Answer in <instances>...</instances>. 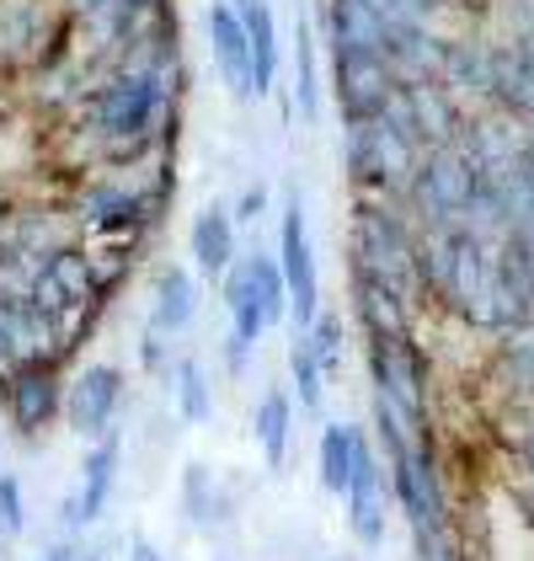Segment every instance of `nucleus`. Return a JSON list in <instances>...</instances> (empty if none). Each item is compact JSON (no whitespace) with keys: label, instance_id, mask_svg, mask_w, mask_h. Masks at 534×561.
Listing matches in <instances>:
<instances>
[{"label":"nucleus","instance_id":"nucleus-11","mask_svg":"<svg viewBox=\"0 0 534 561\" xmlns=\"http://www.w3.org/2000/svg\"><path fill=\"white\" fill-rule=\"evenodd\" d=\"M348 310L363 327V337H417V310L406 295L374 284V278H353L348 273Z\"/></svg>","mask_w":534,"mask_h":561},{"label":"nucleus","instance_id":"nucleus-27","mask_svg":"<svg viewBox=\"0 0 534 561\" xmlns=\"http://www.w3.org/2000/svg\"><path fill=\"white\" fill-rule=\"evenodd\" d=\"M263 209H267V187H263V182H252V187L235 198L230 219H235V225H252V219H263Z\"/></svg>","mask_w":534,"mask_h":561},{"label":"nucleus","instance_id":"nucleus-24","mask_svg":"<svg viewBox=\"0 0 534 561\" xmlns=\"http://www.w3.org/2000/svg\"><path fill=\"white\" fill-rule=\"evenodd\" d=\"M182 497H187V514L198 518V524H214V518H224V508L214 503V481H209V471H204V466H187V471H182Z\"/></svg>","mask_w":534,"mask_h":561},{"label":"nucleus","instance_id":"nucleus-23","mask_svg":"<svg viewBox=\"0 0 534 561\" xmlns=\"http://www.w3.org/2000/svg\"><path fill=\"white\" fill-rule=\"evenodd\" d=\"M305 337H311L315 358H321V369H326V380L343 375V343H348V321H343V310H326V305H321V316L305 327Z\"/></svg>","mask_w":534,"mask_h":561},{"label":"nucleus","instance_id":"nucleus-5","mask_svg":"<svg viewBox=\"0 0 534 561\" xmlns=\"http://www.w3.org/2000/svg\"><path fill=\"white\" fill-rule=\"evenodd\" d=\"M124 390H129V375L113 358L76 364L70 380H65V423L81 438H102L124 412Z\"/></svg>","mask_w":534,"mask_h":561},{"label":"nucleus","instance_id":"nucleus-21","mask_svg":"<svg viewBox=\"0 0 534 561\" xmlns=\"http://www.w3.org/2000/svg\"><path fill=\"white\" fill-rule=\"evenodd\" d=\"M294 107L300 118H321V76H315V27L294 16Z\"/></svg>","mask_w":534,"mask_h":561},{"label":"nucleus","instance_id":"nucleus-33","mask_svg":"<svg viewBox=\"0 0 534 561\" xmlns=\"http://www.w3.org/2000/svg\"><path fill=\"white\" fill-rule=\"evenodd\" d=\"M411 5H422V11H439V5H449V0H411Z\"/></svg>","mask_w":534,"mask_h":561},{"label":"nucleus","instance_id":"nucleus-16","mask_svg":"<svg viewBox=\"0 0 534 561\" xmlns=\"http://www.w3.org/2000/svg\"><path fill=\"white\" fill-rule=\"evenodd\" d=\"M246 22V48H252V102H263L278 81V22L267 0H230Z\"/></svg>","mask_w":534,"mask_h":561},{"label":"nucleus","instance_id":"nucleus-18","mask_svg":"<svg viewBox=\"0 0 534 561\" xmlns=\"http://www.w3.org/2000/svg\"><path fill=\"white\" fill-rule=\"evenodd\" d=\"M353 449H358L353 423H326V428H321L315 471H321V486H326L332 497H348V481H353Z\"/></svg>","mask_w":534,"mask_h":561},{"label":"nucleus","instance_id":"nucleus-7","mask_svg":"<svg viewBox=\"0 0 534 561\" xmlns=\"http://www.w3.org/2000/svg\"><path fill=\"white\" fill-rule=\"evenodd\" d=\"M391 497L400 503V514L411 518L417 535H439V529H449L444 476H439V460H433L428 444L391 455Z\"/></svg>","mask_w":534,"mask_h":561},{"label":"nucleus","instance_id":"nucleus-32","mask_svg":"<svg viewBox=\"0 0 534 561\" xmlns=\"http://www.w3.org/2000/svg\"><path fill=\"white\" fill-rule=\"evenodd\" d=\"M524 466H530V481H534V417H530V428H524Z\"/></svg>","mask_w":534,"mask_h":561},{"label":"nucleus","instance_id":"nucleus-15","mask_svg":"<svg viewBox=\"0 0 534 561\" xmlns=\"http://www.w3.org/2000/svg\"><path fill=\"white\" fill-rule=\"evenodd\" d=\"M193 316H198V273H193V267H177V262L161 267L155 284H150V327L182 337V332L193 327Z\"/></svg>","mask_w":534,"mask_h":561},{"label":"nucleus","instance_id":"nucleus-31","mask_svg":"<svg viewBox=\"0 0 534 561\" xmlns=\"http://www.w3.org/2000/svg\"><path fill=\"white\" fill-rule=\"evenodd\" d=\"M38 561H81V551H76V546H54V551H44Z\"/></svg>","mask_w":534,"mask_h":561},{"label":"nucleus","instance_id":"nucleus-8","mask_svg":"<svg viewBox=\"0 0 534 561\" xmlns=\"http://www.w3.org/2000/svg\"><path fill=\"white\" fill-rule=\"evenodd\" d=\"M332 96H337V107H343V124L385 113V102L396 96L391 59H385V54H358V48L332 54Z\"/></svg>","mask_w":534,"mask_h":561},{"label":"nucleus","instance_id":"nucleus-1","mask_svg":"<svg viewBox=\"0 0 534 561\" xmlns=\"http://www.w3.org/2000/svg\"><path fill=\"white\" fill-rule=\"evenodd\" d=\"M417 161H422V150H417L385 113L348 124L343 167H348L353 193H396V198H406V187H411V176H417Z\"/></svg>","mask_w":534,"mask_h":561},{"label":"nucleus","instance_id":"nucleus-10","mask_svg":"<svg viewBox=\"0 0 534 561\" xmlns=\"http://www.w3.org/2000/svg\"><path fill=\"white\" fill-rule=\"evenodd\" d=\"M118 460H124V438L107 428L102 438H91L86 460H81V492L65 503V529H86L102 518L107 497H113V481H118Z\"/></svg>","mask_w":534,"mask_h":561},{"label":"nucleus","instance_id":"nucleus-17","mask_svg":"<svg viewBox=\"0 0 534 561\" xmlns=\"http://www.w3.org/2000/svg\"><path fill=\"white\" fill-rule=\"evenodd\" d=\"M252 438H257V449H263L267 471H283L289 438H294V396L283 386H267L263 401L252 407Z\"/></svg>","mask_w":534,"mask_h":561},{"label":"nucleus","instance_id":"nucleus-2","mask_svg":"<svg viewBox=\"0 0 534 561\" xmlns=\"http://www.w3.org/2000/svg\"><path fill=\"white\" fill-rule=\"evenodd\" d=\"M0 417L22 438H38L54 417H65V364L54 353L5 358L0 364Z\"/></svg>","mask_w":534,"mask_h":561},{"label":"nucleus","instance_id":"nucleus-34","mask_svg":"<svg viewBox=\"0 0 534 561\" xmlns=\"http://www.w3.org/2000/svg\"><path fill=\"white\" fill-rule=\"evenodd\" d=\"M86 561H107V557H86Z\"/></svg>","mask_w":534,"mask_h":561},{"label":"nucleus","instance_id":"nucleus-3","mask_svg":"<svg viewBox=\"0 0 534 561\" xmlns=\"http://www.w3.org/2000/svg\"><path fill=\"white\" fill-rule=\"evenodd\" d=\"M476 187H481V176L471 167V156L460 145H439V150H422L417 176L406 187V204L422 230H454L471 209Z\"/></svg>","mask_w":534,"mask_h":561},{"label":"nucleus","instance_id":"nucleus-26","mask_svg":"<svg viewBox=\"0 0 534 561\" xmlns=\"http://www.w3.org/2000/svg\"><path fill=\"white\" fill-rule=\"evenodd\" d=\"M27 529V503H22V481L16 476H0V535H22Z\"/></svg>","mask_w":534,"mask_h":561},{"label":"nucleus","instance_id":"nucleus-22","mask_svg":"<svg viewBox=\"0 0 534 561\" xmlns=\"http://www.w3.org/2000/svg\"><path fill=\"white\" fill-rule=\"evenodd\" d=\"M289 380H294V396H300L305 412H315V407L326 401V369H321L311 337H305L300 327H294V337H289Z\"/></svg>","mask_w":534,"mask_h":561},{"label":"nucleus","instance_id":"nucleus-19","mask_svg":"<svg viewBox=\"0 0 534 561\" xmlns=\"http://www.w3.org/2000/svg\"><path fill=\"white\" fill-rule=\"evenodd\" d=\"M172 396H177V412L182 423H209L214 417V386H209V369H204V358H193V353H182L177 364H172Z\"/></svg>","mask_w":534,"mask_h":561},{"label":"nucleus","instance_id":"nucleus-9","mask_svg":"<svg viewBox=\"0 0 534 561\" xmlns=\"http://www.w3.org/2000/svg\"><path fill=\"white\" fill-rule=\"evenodd\" d=\"M204 38L214 54V70L224 76V87L241 102H252V48H246V22L230 0H209L204 5Z\"/></svg>","mask_w":534,"mask_h":561},{"label":"nucleus","instance_id":"nucleus-4","mask_svg":"<svg viewBox=\"0 0 534 561\" xmlns=\"http://www.w3.org/2000/svg\"><path fill=\"white\" fill-rule=\"evenodd\" d=\"M363 343H369L363 358H369L374 396H385L422 438L428 433V353L417 347V337H363Z\"/></svg>","mask_w":534,"mask_h":561},{"label":"nucleus","instance_id":"nucleus-29","mask_svg":"<svg viewBox=\"0 0 534 561\" xmlns=\"http://www.w3.org/2000/svg\"><path fill=\"white\" fill-rule=\"evenodd\" d=\"M129 561H166V557H161L150 540H134V546H129Z\"/></svg>","mask_w":534,"mask_h":561},{"label":"nucleus","instance_id":"nucleus-12","mask_svg":"<svg viewBox=\"0 0 534 561\" xmlns=\"http://www.w3.org/2000/svg\"><path fill=\"white\" fill-rule=\"evenodd\" d=\"M321 27H326L332 54H343V48L385 54V48H391V22H385V11H374L369 0H326Z\"/></svg>","mask_w":534,"mask_h":561},{"label":"nucleus","instance_id":"nucleus-20","mask_svg":"<svg viewBox=\"0 0 534 561\" xmlns=\"http://www.w3.org/2000/svg\"><path fill=\"white\" fill-rule=\"evenodd\" d=\"M497 375L519 396H534V316L502 332V353H497Z\"/></svg>","mask_w":534,"mask_h":561},{"label":"nucleus","instance_id":"nucleus-14","mask_svg":"<svg viewBox=\"0 0 534 561\" xmlns=\"http://www.w3.org/2000/svg\"><path fill=\"white\" fill-rule=\"evenodd\" d=\"M220 295H224V310H230V337L257 347L272 327H267V305L257 295V278H252V252L230 262V273L220 278Z\"/></svg>","mask_w":534,"mask_h":561},{"label":"nucleus","instance_id":"nucleus-6","mask_svg":"<svg viewBox=\"0 0 534 561\" xmlns=\"http://www.w3.org/2000/svg\"><path fill=\"white\" fill-rule=\"evenodd\" d=\"M278 273H283V289H289V321L305 332L321 316V273H315L311 219H305L300 198H289L283 219H278Z\"/></svg>","mask_w":534,"mask_h":561},{"label":"nucleus","instance_id":"nucleus-30","mask_svg":"<svg viewBox=\"0 0 534 561\" xmlns=\"http://www.w3.org/2000/svg\"><path fill=\"white\" fill-rule=\"evenodd\" d=\"M134 11H139V16H166V5H172V0H129Z\"/></svg>","mask_w":534,"mask_h":561},{"label":"nucleus","instance_id":"nucleus-28","mask_svg":"<svg viewBox=\"0 0 534 561\" xmlns=\"http://www.w3.org/2000/svg\"><path fill=\"white\" fill-rule=\"evenodd\" d=\"M246 364H252V347L241 343V337H224V369L230 375H246Z\"/></svg>","mask_w":534,"mask_h":561},{"label":"nucleus","instance_id":"nucleus-13","mask_svg":"<svg viewBox=\"0 0 534 561\" xmlns=\"http://www.w3.org/2000/svg\"><path fill=\"white\" fill-rule=\"evenodd\" d=\"M235 219L230 209L220 204H209V209H198L193 215V230H187V252H193V267H198V278H209V284H220L224 273H230V262L241 257L235 252Z\"/></svg>","mask_w":534,"mask_h":561},{"label":"nucleus","instance_id":"nucleus-25","mask_svg":"<svg viewBox=\"0 0 534 561\" xmlns=\"http://www.w3.org/2000/svg\"><path fill=\"white\" fill-rule=\"evenodd\" d=\"M172 332H161V327H150L144 321V332H139V369L144 375H172Z\"/></svg>","mask_w":534,"mask_h":561}]
</instances>
